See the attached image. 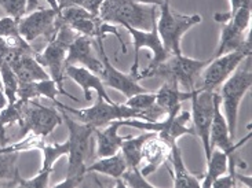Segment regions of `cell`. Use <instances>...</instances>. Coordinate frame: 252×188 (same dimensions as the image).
<instances>
[{"mask_svg": "<svg viewBox=\"0 0 252 188\" xmlns=\"http://www.w3.org/2000/svg\"><path fill=\"white\" fill-rule=\"evenodd\" d=\"M171 146L172 144L167 143L156 134H153L145 140L142 148V162L139 166L145 177L155 173L157 169L163 166L164 163L168 161L171 154Z\"/></svg>", "mask_w": 252, "mask_h": 188, "instance_id": "cell-17", "label": "cell"}, {"mask_svg": "<svg viewBox=\"0 0 252 188\" xmlns=\"http://www.w3.org/2000/svg\"><path fill=\"white\" fill-rule=\"evenodd\" d=\"M122 127H123V120H116L108 124L103 129H99V128L94 129L98 158L116 154L120 150L123 141L127 139V136H120L119 134V129Z\"/></svg>", "mask_w": 252, "mask_h": 188, "instance_id": "cell-21", "label": "cell"}, {"mask_svg": "<svg viewBox=\"0 0 252 188\" xmlns=\"http://www.w3.org/2000/svg\"><path fill=\"white\" fill-rule=\"evenodd\" d=\"M20 153L14 151H0V184L7 186L18 172L17 160Z\"/></svg>", "mask_w": 252, "mask_h": 188, "instance_id": "cell-29", "label": "cell"}, {"mask_svg": "<svg viewBox=\"0 0 252 188\" xmlns=\"http://www.w3.org/2000/svg\"><path fill=\"white\" fill-rule=\"evenodd\" d=\"M248 56H251V44L211 58L200 74L201 85L198 89L217 91V88L220 87Z\"/></svg>", "mask_w": 252, "mask_h": 188, "instance_id": "cell-10", "label": "cell"}, {"mask_svg": "<svg viewBox=\"0 0 252 188\" xmlns=\"http://www.w3.org/2000/svg\"><path fill=\"white\" fill-rule=\"evenodd\" d=\"M193 91H182L175 82L165 81L156 92V105L164 111V115L177 114L181 111L182 103L190 101Z\"/></svg>", "mask_w": 252, "mask_h": 188, "instance_id": "cell-22", "label": "cell"}, {"mask_svg": "<svg viewBox=\"0 0 252 188\" xmlns=\"http://www.w3.org/2000/svg\"><path fill=\"white\" fill-rule=\"evenodd\" d=\"M152 134H153V132L142 134L139 136H127V139L123 141V144L120 147V153L123 154L124 160L127 162V166L129 169L141 166L143 143Z\"/></svg>", "mask_w": 252, "mask_h": 188, "instance_id": "cell-26", "label": "cell"}, {"mask_svg": "<svg viewBox=\"0 0 252 188\" xmlns=\"http://www.w3.org/2000/svg\"><path fill=\"white\" fill-rule=\"evenodd\" d=\"M39 8V0H27V14Z\"/></svg>", "mask_w": 252, "mask_h": 188, "instance_id": "cell-36", "label": "cell"}, {"mask_svg": "<svg viewBox=\"0 0 252 188\" xmlns=\"http://www.w3.org/2000/svg\"><path fill=\"white\" fill-rule=\"evenodd\" d=\"M168 161L172 165V169H170L171 177H172V184L174 187H200V182L194 175H191L189 169L186 168L184 161L182 153L178 147L177 143L171 146V154Z\"/></svg>", "mask_w": 252, "mask_h": 188, "instance_id": "cell-23", "label": "cell"}, {"mask_svg": "<svg viewBox=\"0 0 252 188\" xmlns=\"http://www.w3.org/2000/svg\"><path fill=\"white\" fill-rule=\"evenodd\" d=\"M48 4H50V8H53L57 14H61V10H60V6H58V1L57 0H46Z\"/></svg>", "mask_w": 252, "mask_h": 188, "instance_id": "cell-38", "label": "cell"}, {"mask_svg": "<svg viewBox=\"0 0 252 188\" xmlns=\"http://www.w3.org/2000/svg\"><path fill=\"white\" fill-rule=\"evenodd\" d=\"M127 168H128L127 162L119 150L116 154L109 155V157H99L98 161L89 165L86 170L87 173H99V175L109 176L115 180H119L127 170Z\"/></svg>", "mask_w": 252, "mask_h": 188, "instance_id": "cell-24", "label": "cell"}, {"mask_svg": "<svg viewBox=\"0 0 252 188\" xmlns=\"http://www.w3.org/2000/svg\"><path fill=\"white\" fill-rule=\"evenodd\" d=\"M77 65L89 69L94 73L99 74L102 70V61L95 56L93 48V39L79 34L68 48L66 54V66Z\"/></svg>", "mask_w": 252, "mask_h": 188, "instance_id": "cell-18", "label": "cell"}, {"mask_svg": "<svg viewBox=\"0 0 252 188\" xmlns=\"http://www.w3.org/2000/svg\"><path fill=\"white\" fill-rule=\"evenodd\" d=\"M251 139V134H247L246 137H243L241 140L234 144V139L230 136L229 127L222 108H220V96L215 91L214 92V115H212L211 129H210V148L211 153L214 148L223 150L227 154L233 155L240 147H243L247 141Z\"/></svg>", "mask_w": 252, "mask_h": 188, "instance_id": "cell-16", "label": "cell"}, {"mask_svg": "<svg viewBox=\"0 0 252 188\" xmlns=\"http://www.w3.org/2000/svg\"><path fill=\"white\" fill-rule=\"evenodd\" d=\"M62 114L58 107H47L39 102H25L20 125L22 134L47 137L55 128L62 124Z\"/></svg>", "mask_w": 252, "mask_h": 188, "instance_id": "cell-11", "label": "cell"}, {"mask_svg": "<svg viewBox=\"0 0 252 188\" xmlns=\"http://www.w3.org/2000/svg\"><path fill=\"white\" fill-rule=\"evenodd\" d=\"M160 15L156 21L157 33L161 39L164 48L171 55H181V41L186 32L194 27L201 22V15L191 14V15H182L177 14L170 6V0L158 7Z\"/></svg>", "mask_w": 252, "mask_h": 188, "instance_id": "cell-7", "label": "cell"}, {"mask_svg": "<svg viewBox=\"0 0 252 188\" xmlns=\"http://www.w3.org/2000/svg\"><path fill=\"white\" fill-rule=\"evenodd\" d=\"M210 59L200 61L189 56L181 55H170L167 59L152 69H143L138 73V79H150L160 77L164 81L175 82L179 87L185 88V91H193L196 88V81L200 77L204 67L208 65Z\"/></svg>", "mask_w": 252, "mask_h": 188, "instance_id": "cell-3", "label": "cell"}, {"mask_svg": "<svg viewBox=\"0 0 252 188\" xmlns=\"http://www.w3.org/2000/svg\"><path fill=\"white\" fill-rule=\"evenodd\" d=\"M136 1H139V3H142V4H148V6L160 7L161 4H164L167 0H136Z\"/></svg>", "mask_w": 252, "mask_h": 188, "instance_id": "cell-35", "label": "cell"}, {"mask_svg": "<svg viewBox=\"0 0 252 188\" xmlns=\"http://www.w3.org/2000/svg\"><path fill=\"white\" fill-rule=\"evenodd\" d=\"M58 1V6H60V10L62 8H66V7L72 6H83L84 0H57Z\"/></svg>", "mask_w": 252, "mask_h": 188, "instance_id": "cell-34", "label": "cell"}, {"mask_svg": "<svg viewBox=\"0 0 252 188\" xmlns=\"http://www.w3.org/2000/svg\"><path fill=\"white\" fill-rule=\"evenodd\" d=\"M55 107L72 113L79 121L86 122L94 128L106 127L112 121L127 120V118H138V120H143V121H149L146 115L135 108L129 107L127 105H119L115 102H106L102 98H98V101L93 106L79 108V110L69 107L60 101L55 103Z\"/></svg>", "mask_w": 252, "mask_h": 188, "instance_id": "cell-6", "label": "cell"}, {"mask_svg": "<svg viewBox=\"0 0 252 188\" xmlns=\"http://www.w3.org/2000/svg\"><path fill=\"white\" fill-rule=\"evenodd\" d=\"M0 77H1V85L3 91L7 96L8 105L15 103L18 101V87H20V80L17 74L7 62H3L0 65Z\"/></svg>", "mask_w": 252, "mask_h": 188, "instance_id": "cell-28", "label": "cell"}, {"mask_svg": "<svg viewBox=\"0 0 252 188\" xmlns=\"http://www.w3.org/2000/svg\"><path fill=\"white\" fill-rule=\"evenodd\" d=\"M60 20L70 27L75 32H77L82 36H87V37H95V39H105L108 34H115L116 39L120 43V46L123 48V53H127L126 48V43L122 39V36L119 34V30L115 25H110L103 22L98 15H94L86 8L80 6H72L62 8L61 14L58 15Z\"/></svg>", "mask_w": 252, "mask_h": 188, "instance_id": "cell-8", "label": "cell"}, {"mask_svg": "<svg viewBox=\"0 0 252 188\" xmlns=\"http://www.w3.org/2000/svg\"><path fill=\"white\" fill-rule=\"evenodd\" d=\"M230 157L232 155L227 154L223 150L214 148L210 160L207 161V172L203 176V182L200 183V187H211L212 183L215 182L218 177L226 175L227 170H229V160H230Z\"/></svg>", "mask_w": 252, "mask_h": 188, "instance_id": "cell-25", "label": "cell"}, {"mask_svg": "<svg viewBox=\"0 0 252 188\" xmlns=\"http://www.w3.org/2000/svg\"><path fill=\"white\" fill-rule=\"evenodd\" d=\"M0 7L8 17L18 21L27 14V0H0Z\"/></svg>", "mask_w": 252, "mask_h": 188, "instance_id": "cell-31", "label": "cell"}, {"mask_svg": "<svg viewBox=\"0 0 252 188\" xmlns=\"http://www.w3.org/2000/svg\"><path fill=\"white\" fill-rule=\"evenodd\" d=\"M128 33L132 37V44H134V63L131 66V74H134L138 77L139 73V51L142 48H148L149 51H152L153 58L148 66L145 69H152V67L157 66L158 63L164 62L171 54H168V51L164 48L161 39L157 33L156 22L153 24V27L150 30H141V29H135L131 27H124Z\"/></svg>", "mask_w": 252, "mask_h": 188, "instance_id": "cell-13", "label": "cell"}, {"mask_svg": "<svg viewBox=\"0 0 252 188\" xmlns=\"http://www.w3.org/2000/svg\"><path fill=\"white\" fill-rule=\"evenodd\" d=\"M190 121L191 114L189 111H179L177 114L164 115V120L161 121H143L138 118H127L123 120V127L155 132L167 143L174 144L185 134H194V129Z\"/></svg>", "mask_w": 252, "mask_h": 188, "instance_id": "cell-9", "label": "cell"}, {"mask_svg": "<svg viewBox=\"0 0 252 188\" xmlns=\"http://www.w3.org/2000/svg\"><path fill=\"white\" fill-rule=\"evenodd\" d=\"M62 114V121L68 128V170L66 177L63 182L55 184V187H79L84 180V176L87 173V163L86 160L89 158L90 143L94 134L95 128L91 127L86 122L70 118L65 110L60 108Z\"/></svg>", "mask_w": 252, "mask_h": 188, "instance_id": "cell-1", "label": "cell"}, {"mask_svg": "<svg viewBox=\"0 0 252 188\" xmlns=\"http://www.w3.org/2000/svg\"><path fill=\"white\" fill-rule=\"evenodd\" d=\"M229 1H230V7H232V10L229 13H234L243 7H251V0H229Z\"/></svg>", "mask_w": 252, "mask_h": 188, "instance_id": "cell-33", "label": "cell"}, {"mask_svg": "<svg viewBox=\"0 0 252 188\" xmlns=\"http://www.w3.org/2000/svg\"><path fill=\"white\" fill-rule=\"evenodd\" d=\"M79 36L66 24H63L58 17V29L54 37L48 41V44L41 53H36L34 58L43 67H47V73L57 82L60 89H63L65 67H66V54L72 41Z\"/></svg>", "mask_w": 252, "mask_h": 188, "instance_id": "cell-5", "label": "cell"}, {"mask_svg": "<svg viewBox=\"0 0 252 188\" xmlns=\"http://www.w3.org/2000/svg\"><path fill=\"white\" fill-rule=\"evenodd\" d=\"M7 105H8V101H7L6 94H4V91H3V88H1V89H0V110H3Z\"/></svg>", "mask_w": 252, "mask_h": 188, "instance_id": "cell-37", "label": "cell"}, {"mask_svg": "<svg viewBox=\"0 0 252 188\" xmlns=\"http://www.w3.org/2000/svg\"><path fill=\"white\" fill-rule=\"evenodd\" d=\"M3 88V85H1V77H0V89Z\"/></svg>", "mask_w": 252, "mask_h": 188, "instance_id": "cell-39", "label": "cell"}, {"mask_svg": "<svg viewBox=\"0 0 252 188\" xmlns=\"http://www.w3.org/2000/svg\"><path fill=\"white\" fill-rule=\"evenodd\" d=\"M58 95H63L72 101H77V98L66 92L65 89H60L57 82L51 77L46 79V80L20 82V87H18V99L25 102L39 99V98H46L55 105L58 102L57 101Z\"/></svg>", "mask_w": 252, "mask_h": 188, "instance_id": "cell-20", "label": "cell"}, {"mask_svg": "<svg viewBox=\"0 0 252 188\" xmlns=\"http://www.w3.org/2000/svg\"><path fill=\"white\" fill-rule=\"evenodd\" d=\"M98 17L110 25L141 30H150L157 21L156 6L142 4L136 0H103Z\"/></svg>", "mask_w": 252, "mask_h": 188, "instance_id": "cell-2", "label": "cell"}, {"mask_svg": "<svg viewBox=\"0 0 252 188\" xmlns=\"http://www.w3.org/2000/svg\"><path fill=\"white\" fill-rule=\"evenodd\" d=\"M96 46H98V51H99L101 61H102V70L99 72L98 76L101 77L105 87L116 89L119 92H122L126 98H129L132 95L148 91L146 88H143L139 84V79L136 76L131 73H123V72L117 70L116 67L110 63L109 58L105 53V48H103L102 39H96Z\"/></svg>", "mask_w": 252, "mask_h": 188, "instance_id": "cell-15", "label": "cell"}, {"mask_svg": "<svg viewBox=\"0 0 252 188\" xmlns=\"http://www.w3.org/2000/svg\"><path fill=\"white\" fill-rule=\"evenodd\" d=\"M117 187H132V188H155V186L150 182L146 180V177L142 175L141 169L134 168L129 169L124 172L123 176L117 180Z\"/></svg>", "mask_w": 252, "mask_h": 188, "instance_id": "cell-30", "label": "cell"}, {"mask_svg": "<svg viewBox=\"0 0 252 188\" xmlns=\"http://www.w3.org/2000/svg\"><path fill=\"white\" fill-rule=\"evenodd\" d=\"M65 77L70 79L82 88L86 101H93V91H95L98 98H102L106 102H113L106 92L101 77L89 69L77 65H69L65 67Z\"/></svg>", "mask_w": 252, "mask_h": 188, "instance_id": "cell-19", "label": "cell"}, {"mask_svg": "<svg viewBox=\"0 0 252 188\" xmlns=\"http://www.w3.org/2000/svg\"><path fill=\"white\" fill-rule=\"evenodd\" d=\"M0 39L4 40L13 48H22V50H32L29 43L24 40V37L20 33L18 20L13 17H3L0 18Z\"/></svg>", "mask_w": 252, "mask_h": 188, "instance_id": "cell-27", "label": "cell"}, {"mask_svg": "<svg viewBox=\"0 0 252 188\" xmlns=\"http://www.w3.org/2000/svg\"><path fill=\"white\" fill-rule=\"evenodd\" d=\"M214 92L194 88L191 94V125L194 134L203 143L205 161L211 157L210 148V129H211L212 115H214Z\"/></svg>", "mask_w": 252, "mask_h": 188, "instance_id": "cell-12", "label": "cell"}, {"mask_svg": "<svg viewBox=\"0 0 252 188\" xmlns=\"http://www.w3.org/2000/svg\"><path fill=\"white\" fill-rule=\"evenodd\" d=\"M58 15L53 8H37L18 21L20 33L27 43L44 36L47 41L54 37L58 29Z\"/></svg>", "mask_w": 252, "mask_h": 188, "instance_id": "cell-14", "label": "cell"}, {"mask_svg": "<svg viewBox=\"0 0 252 188\" xmlns=\"http://www.w3.org/2000/svg\"><path fill=\"white\" fill-rule=\"evenodd\" d=\"M103 0H84L83 3V8H86L87 11H90L91 14L94 15H98L99 13V7L102 4Z\"/></svg>", "mask_w": 252, "mask_h": 188, "instance_id": "cell-32", "label": "cell"}, {"mask_svg": "<svg viewBox=\"0 0 252 188\" xmlns=\"http://www.w3.org/2000/svg\"><path fill=\"white\" fill-rule=\"evenodd\" d=\"M0 111H1V110H0Z\"/></svg>", "mask_w": 252, "mask_h": 188, "instance_id": "cell-40", "label": "cell"}, {"mask_svg": "<svg viewBox=\"0 0 252 188\" xmlns=\"http://www.w3.org/2000/svg\"><path fill=\"white\" fill-rule=\"evenodd\" d=\"M252 85V70H251V56L246 58L227 80L222 84L220 88V107L222 113L225 115L230 136L234 139L236 131H237V118H239L240 103L243 98L250 91Z\"/></svg>", "mask_w": 252, "mask_h": 188, "instance_id": "cell-4", "label": "cell"}]
</instances>
